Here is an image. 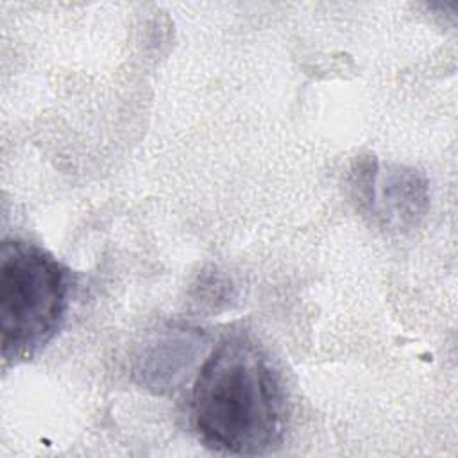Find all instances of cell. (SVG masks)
I'll return each instance as SVG.
<instances>
[{"instance_id":"3957f363","label":"cell","mask_w":458,"mask_h":458,"mask_svg":"<svg viewBox=\"0 0 458 458\" xmlns=\"http://www.w3.org/2000/svg\"><path fill=\"white\" fill-rule=\"evenodd\" d=\"M428 209L426 179L413 168L394 166L374 177L367 213L376 215L386 227L411 229Z\"/></svg>"},{"instance_id":"7a4b0ae2","label":"cell","mask_w":458,"mask_h":458,"mask_svg":"<svg viewBox=\"0 0 458 458\" xmlns=\"http://www.w3.org/2000/svg\"><path fill=\"white\" fill-rule=\"evenodd\" d=\"M68 270L47 250L21 240L0 249V344L5 361L27 360L59 331L68 310Z\"/></svg>"},{"instance_id":"6da1fadb","label":"cell","mask_w":458,"mask_h":458,"mask_svg":"<svg viewBox=\"0 0 458 458\" xmlns=\"http://www.w3.org/2000/svg\"><path fill=\"white\" fill-rule=\"evenodd\" d=\"M191 419L199 438L220 453L256 456L283 442V390L256 342L243 335L220 340L193 383Z\"/></svg>"}]
</instances>
